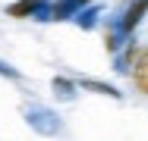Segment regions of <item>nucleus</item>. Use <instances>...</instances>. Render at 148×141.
<instances>
[{
  "label": "nucleus",
  "mask_w": 148,
  "mask_h": 141,
  "mask_svg": "<svg viewBox=\"0 0 148 141\" xmlns=\"http://www.w3.org/2000/svg\"><path fill=\"white\" fill-rule=\"evenodd\" d=\"M98 16H101V9H98L95 3H88L85 9H79V13H76V25L88 31V28H95V25H98Z\"/></svg>",
  "instance_id": "423d86ee"
},
{
  "label": "nucleus",
  "mask_w": 148,
  "mask_h": 141,
  "mask_svg": "<svg viewBox=\"0 0 148 141\" xmlns=\"http://www.w3.org/2000/svg\"><path fill=\"white\" fill-rule=\"evenodd\" d=\"M88 3H95V0H79V6H88Z\"/></svg>",
  "instance_id": "6e6552de"
},
{
  "label": "nucleus",
  "mask_w": 148,
  "mask_h": 141,
  "mask_svg": "<svg viewBox=\"0 0 148 141\" xmlns=\"http://www.w3.org/2000/svg\"><path fill=\"white\" fill-rule=\"evenodd\" d=\"M0 75H6V79H19V72H16L13 66H6V63H0Z\"/></svg>",
  "instance_id": "0eeeda50"
},
{
  "label": "nucleus",
  "mask_w": 148,
  "mask_h": 141,
  "mask_svg": "<svg viewBox=\"0 0 148 141\" xmlns=\"http://www.w3.org/2000/svg\"><path fill=\"white\" fill-rule=\"evenodd\" d=\"M25 122H29L32 129L38 132V135H57L60 129H63V122H60V116L51 107H41V104H32V107H25Z\"/></svg>",
  "instance_id": "f257e3e1"
},
{
  "label": "nucleus",
  "mask_w": 148,
  "mask_h": 141,
  "mask_svg": "<svg viewBox=\"0 0 148 141\" xmlns=\"http://www.w3.org/2000/svg\"><path fill=\"white\" fill-rule=\"evenodd\" d=\"M132 85H136V91L139 94H148V47H142L139 50V56H136V66H132Z\"/></svg>",
  "instance_id": "7ed1b4c3"
},
{
  "label": "nucleus",
  "mask_w": 148,
  "mask_h": 141,
  "mask_svg": "<svg viewBox=\"0 0 148 141\" xmlns=\"http://www.w3.org/2000/svg\"><path fill=\"white\" fill-rule=\"evenodd\" d=\"M79 88H82V91H95V94H107V97H114V100H120V97H123L114 85L98 82V79H82V82H79Z\"/></svg>",
  "instance_id": "20e7f679"
},
{
  "label": "nucleus",
  "mask_w": 148,
  "mask_h": 141,
  "mask_svg": "<svg viewBox=\"0 0 148 141\" xmlns=\"http://www.w3.org/2000/svg\"><path fill=\"white\" fill-rule=\"evenodd\" d=\"M148 16V0H132L126 9H123V16L117 19V28L123 31V38H132V31L139 28V22Z\"/></svg>",
  "instance_id": "f03ea898"
},
{
  "label": "nucleus",
  "mask_w": 148,
  "mask_h": 141,
  "mask_svg": "<svg viewBox=\"0 0 148 141\" xmlns=\"http://www.w3.org/2000/svg\"><path fill=\"white\" fill-rule=\"evenodd\" d=\"M76 91H79V82L63 79V75H57V79H54V94H57L60 100H76Z\"/></svg>",
  "instance_id": "39448f33"
}]
</instances>
